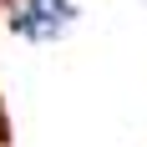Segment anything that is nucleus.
Segmentation results:
<instances>
[{"mask_svg": "<svg viewBox=\"0 0 147 147\" xmlns=\"http://www.w3.org/2000/svg\"><path fill=\"white\" fill-rule=\"evenodd\" d=\"M76 15H81V0H20L5 15V30H10L15 41L51 46V41H61L76 26Z\"/></svg>", "mask_w": 147, "mask_h": 147, "instance_id": "f257e3e1", "label": "nucleus"}, {"mask_svg": "<svg viewBox=\"0 0 147 147\" xmlns=\"http://www.w3.org/2000/svg\"><path fill=\"white\" fill-rule=\"evenodd\" d=\"M0 147H10V107H5V96H0Z\"/></svg>", "mask_w": 147, "mask_h": 147, "instance_id": "f03ea898", "label": "nucleus"}, {"mask_svg": "<svg viewBox=\"0 0 147 147\" xmlns=\"http://www.w3.org/2000/svg\"><path fill=\"white\" fill-rule=\"evenodd\" d=\"M15 5H20V0H0V15H10V10H15Z\"/></svg>", "mask_w": 147, "mask_h": 147, "instance_id": "7ed1b4c3", "label": "nucleus"}]
</instances>
